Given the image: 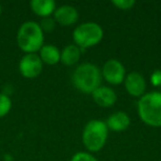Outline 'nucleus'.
I'll use <instances>...</instances> for the list:
<instances>
[{
    "label": "nucleus",
    "mask_w": 161,
    "mask_h": 161,
    "mask_svg": "<svg viewBox=\"0 0 161 161\" xmlns=\"http://www.w3.org/2000/svg\"><path fill=\"white\" fill-rule=\"evenodd\" d=\"M102 80L101 69L92 63L78 65L72 75L74 86L84 94H93L101 86Z\"/></svg>",
    "instance_id": "f257e3e1"
},
{
    "label": "nucleus",
    "mask_w": 161,
    "mask_h": 161,
    "mask_svg": "<svg viewBox=\"0 0 161 161\" xmlns=\"http://www.w3.org/2000/svg\"><path fill=\"white\" fill-rule=\"evenodd\" d=\"M44 36L40 25L34 21H27L22 23L17 32V44L28 53H36L43 47Z\"/></svg>",
    "instance_id": "f03ea898"
},
{
    "label": "nucleus",
    "mask_w": 161,
    "mask_h": 161,
    "mask_svg": "<svg viewBox=\"0 0 161 161\" xmlns=\"http://www.w3.org/2000/svg\"><path fill=\"white\" fill-rule=\"evenodd\" d=\"M138 115L150 127H161V92L142 95L138 102Z\"/></svg>",
    "instance_id": "7ed1b4c3"
},
{
    "label": "nucleus",
    "mask_w": 161,
    "mask_h": 161,
    "mask_svg": "<svg viewBox=\"0 0 161 161\" xmlns=\"http://www.w3.org/2000/svg\"><path fill=\"white\" fill-rule=\"evenodd\" d=\"M108 137V127L106 123L93 119L85 125L82 140L85 148L91 152H97L105 146Z\"/></svg>",
    "instance_id": "20e7f679"
},
{
    "label": "nucleus",
    "mask_w": 161,
    "mask_h": 161,
    "mask_svg": "<svg viewBox=\"0 0 161 161\" xmlns=\"http://www.w3.org/2000/svg\"><path fill=\"white\" fill-rule=\"evenodd\" d=\"M104 32L102 27L95 22H85L76 27L73 31V40L80 50L94 47L102 41Z\"/></svg>",
    "instance_id": "39448f33"
},
{
    "label": "nucleus",
    "mask_w": 161,
    "mask_h": 161,
    "mask_svg": "<svg viewBox=\"0 0 161 161\" xmlns=\"http://www.w3.org/2000/svg\"><path fill=\"white\" fill-rule=\"evenodd\" d=\"M43 63L39 54L28 53L21 58L19 62V71L25 78H36L41 74Z\"/></svg>",
    "instance_id": "423d86ee"
},
{
    "label": "nucleus",
    "mask_w": 161,
    "mask_h": 161,
    "mask_svg": "<svg viewBox=\"0 0 161 161\" xmlns=\"http://www.w3.org/2000/svg\"><path fill=\"white\" fill-rule=\"evenodd\" d=\"M102 77L112 85H118L123 83L126 77V69L121 62L115 58H110L105 62L102 69Z\"/></svg>",
    "instance_id": "0eeeda50"
},
{
    "label": "nucleus",
    "mask_w": 161,
    "mask_h": 161,
    "mask_svg": "<svg viewBox=\"0 0 161 161\" xmlns=\"http://www.w3.org/2000/svg\"><path fill=\"white\" fill-rule=\"evenodd\" d=\"M125 88L127 93L132 97H139L140 98L142 95H145L147 83L146 80L140 73L138 72H130L126 75L125 80Z\"/></svg>",
    "instance_id": "6e6552de"
},
{
    "label": "nucleus",
    "mask_w": 161,
    "mask_h": 161,
    "mask_svg": "<svg viewBox=\"0 0 161 161\" xmlns=\"http://www.w3.org/2000/svg\"><path fill=\"white\" fill-rule=\"evenodd\" d=\"M53 19L60 25L69 27L78 20V12L73 6L63 5L55 9L53 14Z\"/></svg>",
    "instance_id": "1a4fd4ad"
},
{
    "label": "nucleus",
    "mask_w": 161,
    "mask_h": 161,
    "mask_svg": "<svg viewBox=\"0 0 161 161\" xmlns=\"http://www.w3.org/2000/svg\"><path fill=\"white\" fill-rule=\"evenodd\" d=\"M92 95L95 103L104 108L112 107L117 102V95L115 91L107 86H99Z\"/></svg>",
    "instance_id": "9d476101"
},
{
    "label": "nucleus",
    "mask_w": 161,
    "mask_h": 161,
    "mask_svg": "<svg viewBox=\"0 0 161 161\" xmlns=\"http://www.w3.org/2000/svg\"><path fill=\"white\" fill-rule=\"evenodd\" d=\"M130 125V118L125 112H116L106 120V126L113 131L120 132L126 130Z\"/></svg>",
    "instance_id": "9b49d317"
},
{
    "label": "nucleus",
    "mask_w": 161,
    "mask_h": 161,
    "mask_svg": "<svg viewBox=\"0 0 161 161\" xmlns=\"http://www.w3.org/2000/svg\"><path fill=\"white\" fill-rule=\"evenodd\" d=\"M30 8L36 16L47 18L54 14L56 5L53 0H32L30 3Z\"/></svg>",
    "instance_id": "f8f14e48"
},
{
    "label": "nucleus",
    "mask_w": 161,
    "mask_h": 161,
    "mask_svg": "<svg viewBox=\"0 0 161 161\" xmlns=\"http://www.w3.org/2000/svg\"><path fill=\"white\" fill-rule=\"evenodd\" d=\"M42 63L47 65H55L61 61V51L53 44H43L39 51Z\"/></svg>",
    "instance_id": "ddd939ff"
},
{
    "label": "nucleus",
    "mask_w": 161,
    "mask_h": 161,
    "mask_svg": "<svg viewBox=\"0 0 161 161\" xmlns=\"http://www.w3.org/2000/svg\"><path fill=\"white\" fill-rule=\"evenodd\" d=\"M82 50L75 44H69L61 51V61L66 66L75 65L80 61Z\"/></svg>",
    "instance_id": "4468645a"
},
{
    "label": "nucleus",
    "mask_w": 161,
    "mask_h": 161,
    "mask_svg": "<svg viewBox=\"0 0 161 161\" xmlns=\"http://www.w3.org/2000/svg\"><path fill=\"white\" fill-rule=\"evenodd\" d=\"M12 102L7 94L0 93V118L7 116L11 110Z\"/></svg>",
    "instance_id": "2eb2a0df"
},
{
    "label": "nucleus",
    "mask_w": 161,
    "mask_h": 161,
    "mask_svg": "<svg viewBox=\"0 0 161 161\" xmlns=\"http://www.w3.org/2000/svg\"><path fill=\"white\" fill-rule=\"evenodd\" d=\"M113 5L120 10H130L135 5V0H113Z\"/></svg>",
    "instance_id": "dca6fc26"
},
{
    "label": "nucleus",
    "mask_w": 161,
    "mask_h": 161,
    "mask_svg": "<svg viewBox=\"0 0 161 161\" xmlns=\"http://www.w3.org/2000/svg\"><path fill=\"white\" fill-rule=\"evenodd\" d=\"M55 23L56 22L54 21L53 18H51V17H47V18H43L39 25H40V27H41V29H42L43 32L44 31L50 32L55 28Z\"/></svg>",
    "instance_id": "f3484780"
},
{
    "label": "nucleus",
    "mask_w": 161,
    "mask_h": 161,
    "mask_svg": "<svg viewBox=\"0 0 161 161\" xmlns=\"http://www.w3.org/2000/svg\"><path fill=\"white\" fill-rule=\"evenodd\" d=\"M71 161H98L90 152H77L72 157Z\"/></svg>",
    "instance_id": "a211bd4d"
},
{
    "label": "nucleus",
    "mask_w": 161,
    "mask_h": 161,
    "mask_svg": "<svg viewBox=\"0 0 161 161\" xmlns=\"http://www.w3.org/2000/svg\"><path fill=\"white\" fill-rule=\"evenodd\" d=\"M1 12H3V7H1V3H0V16H1Z\"/></svg>",
    "instance_id": "6ab92c4d"
}]
</instances>
